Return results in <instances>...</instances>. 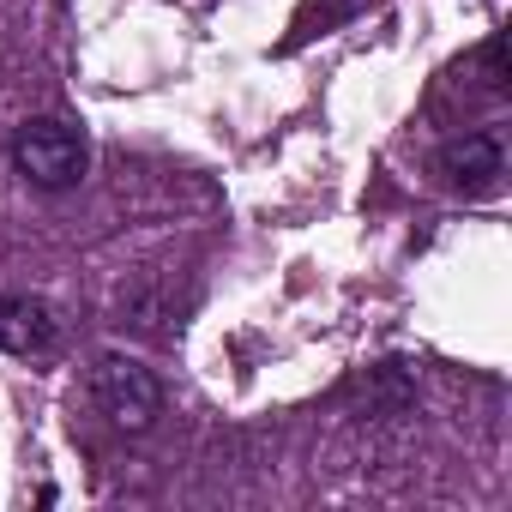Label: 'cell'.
<instances>
[{
  "mask_svg": "<svg viewBox=\"0 0 512 512\" xmlns=\"http://www.w3.org/2000/svg\"><path fill=\"white\" fill-rule=\"evenodd\" d=\"M55 338H61V320L43 296H0V350L43 356Z\"/></svg>",
  "mask_w": 512,
  "mask_h": 512,
  "instance_id": "277c9868",
  "label": "cell"
},
{
  "mask_svg": "<svg viewBox=\"0 0 512 512\" xmlns=\"http://www.w3.org/2000/svg\"><path fill=\"white\" fill-rule=\"evenodd\" d=\"M13 169L37 187V193H73L91 169V145L73 121L61 115H37L13 133Z\"/></svg>",
  "mask_w": 512,
  "mask_h": 512,
  "instance_id": "6da1fadb",
  "label": "cell"
},
{
  "mask_svg": "<svg viewBox=\"0 0 512 512\" xmlns=\"http://www.w3.org/2000/svg\"><path fill=\"white\" fill-rule=\"evenodd\" d=\"M440 175H446V187H458V193H470V199L494 193L500 175H506V145H500V133H458V139H446V145H440Z\"/></svg>",
  "mask_w": 512,
  "mask_h": 512,
  "instance_id": "3957f363",
  "label": "cell"
},
{
  "mask_svg": "<svg viewBox=\"0 0 512 512\" xmlns=\"http://www.w3.org/2000/svg\"><path fill=\"white\" fill-rule=\"evenodd\" d=\"M476 73H482L488 91H506V85H512V73H506V43H500V37H488V43L476 49Z\"/></svg>",
  "mask_w": 512,
  "mask_h": 512,
  "instance_id": "8992f818",
  "label": "cell"
},
{
  "mask_svg": "<svg viewBox=\"0 0 512 512\" xmlns=\"http://www.w3.org/2000/svg\"><path fill=\"white\" fill-rule=\"evenodd\" d=\"M356 398L368 404V416H398V410L416 398V380H410L404 362H380V368H368V374L356 380Z\"/></svg>",
  "mask_w": 512,
  "mask_h": 512,
  "instance_id": "5b68a950",
  "label": "cell"
},
{
  "mask_svg": "<svg viewBox=\"0 0 512 512\" xmlns=\"http://www.w3.org/2000/svg\"><path fill=\"white\" fill-rule=\"evenodd\" d=\"M91 398L121 434H145L163 416V380L139 356H97L91 368Z\"/></svg>",
  "mask_w": 512,
  "mask_h": 512,
  "instance_id": "7a4b0ae2",
  "label": "cell"
}]
</instances>
